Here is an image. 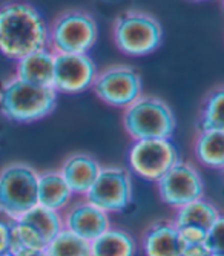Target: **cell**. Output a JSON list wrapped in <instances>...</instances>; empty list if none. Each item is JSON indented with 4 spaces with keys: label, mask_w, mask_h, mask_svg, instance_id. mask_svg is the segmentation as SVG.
<instances>
[{
    "label": "cell",
    "mask_w": 224,
    "mask_h": 256,
    "mask_svg": "<svg viewBox=\"0 0 224 256\" xmlns=\"http://www.w3.org/2000/svg\"><path fill=\"white\" fill-rule=\"evenodd\" d=\"M114 42L126 56H148L160 48L163 28L154 16L138 10H129L116 18Z\"/></svg>",
    "instance_id": "5"
},
{
    "label": "cell",
    "mask_w": 224,
    "mask_h": 256,
    "mask_svg": "<svg viewBox=\"0 0 224 256\" xmlns=\"http://www.w3.org/2000/svg\"><path fill=\"white\" fill-rule=\"evenodd\" d=\"M97 68L88 54H56L52 89L60 94H80L92 88Z\"/></svg>",
    "instance_id": "11"
},
{
    "label": "cell",
    "mask_w": 224,
    "mask_h": 256,
    "mask_svg": "<svg viewBox=\"0 0 224 256\" xmlns=\"http://www.w3.org/2000/svg\"><path fill=\"white\" fill-rule=\"evenodd\" d=\"M204 246L210 254L224 256V218L222 216L206 232Z\"/></svg>",
    "instance_id": "24"
},
{
    "label": "cell",
    "mask_w": 224,
    "mask_h": 256,
    "mask_svg": "<svg viewBox=\"0 0 224 256\" xmlns=\"http://www.w3.org/2000/svg\"><path fill=\"white\" fill-rule=\"evenodd\" d=\"M182 247L176 226L169 220L152 222L142 238L144 256H182Z\"/></svg>",
    "instance_id": "14"
},
{
    "label": "cell",
    "mask_w": 224,
    "mask_h": 256,
    "mask_svg": "<svg viewBox=\"0 0 224 256\" xmlns=\"http://www.w3.org/2000/svg\"><path fill=\"white\" fill-rule=\"evenodd\" d=\"M91 256H136L137 241L120 227H109L97 240L89 242Z\"/></svg>",
    "instance_id": "17"
},
{
    "label": "cell",
    "mask_w": 224,
    "mask_h": 256,
    "mask_svg": "<svg viewBox=\"0 0 224 256\" xmlns=\"http://www.w3.org/2000/svg\"><path fill=\"white\" fill-rule=\"evenodd\" d=\"M38 172L26 162H11L0 170V214L18 220L37 206Z\"/></svg>",
    "instance_id": "4"
},
{
    "label": "cell",
    "mask_w": 224,
    "mask_h": 256,
    "mask_svg": "<svg viewBox=\"0 0 224 256\" xmlns=\"http://www.w3.org/2000/svg\"><path fill=\"white\" fill-rule=\"evenodd\" d=\"M72 192L58 170H46L38 174L37 182V204L62 214L70 206Z\"/></svg>",
    "instance_id": "16"
},
{
    "label": "cell",
    "mask_w": 224,
    "mask_h": 256,
    "mask_svg": "<svg viewBox=\"0 0 224 256\" xmlns=\"http://www.w3.org/2000/svg\"><path fill=\"white\" fill-rule=\"evenodd\" d=\"M222 104H224V90L218 88L212 90L206 97L200 115V130H224L222 120Z\"/></svg>",
    "instance_id": "22"
},
{
    "label": "cell",
    "mask_w": 224,
    "mask_h": 256,
    "mask_svg": "<svg viewBox=\"0 0 224 256\" xmlns=\"http://www.w3.org/2000/svg\"><path fill=\"white\" fill-rule=\"evenodd\" d=\"M63 228L86 242H92L110 227V218L89 201H76L62 214Z\"/></svg>",
    "instance_id": "12"
},
{
    "label": "cell",
    "mask_w": 224,
    "mask_h": 256,
    "mask_svg": "<svg viewBox=\"0 0 224 256\" xmlns=\"http://www.w3.org/2000/svg\"><path fill=\"white\" fill-rule=\"evenodd\" d=\"M209 256H222V254H209Z\"/></svg>",
    "instance_id": "30"
},
{
    "label": "cell",
    "mask_w": 224,
    "mask_h": 256,
    "mask_svg": "<svg viewBox=\"0 0 224 256\" xmlns=\"http://www.w3.org/2000/svg\"><path fill=\"white\" fill-rule=\"evenodd\" d=\"M194 154L203 166L221 170L224 168V130H200Z\"/></svg>",
    "instance_id": "19"
},
{
    "label": "cell",
    "mask_w": 224,
    "mask_h": 256,
    "mask_svg": "<svg viewBox=\"0 0 224 256\" xmlns=\"http://www.w3.org/2000/svg\"><path fill=\"white\" fill-rule=\"evenodd\" d=\"M123 124L134 142L169 140L175 132L176 120L172 108L154 96H140L124 109Z\"/></svg>",
    "instance_id": "3"
},
{
    "label": "cell",
    "mask_w": 224,
    "mask_h": 256,
    "mask_svg": "<svg viewBox=\"0 0 224 256\" xmlns=\"http://www.w3.org/2000/svg\"><path fill=\"white\" fill-rule=\"evenodd\" d=\"M16 221L24 222L25 226L32 228L36 234L46 242V246L63 230L62 214L50 210V208H44L38 204Z\"/></svg>",
    "instance_id": "20"
},
{
    "label": "cell",
    "mask_w": 224,
    "mask_h": 256,
    "mask_svg": "<svg viewBox=\"0 0 224 256\" xmlns=\"http://www.w3.org/2000/svg\"><path fill=\"white\" fill-rule=\"evenodd\" d=\"M160 200L174 208H180L189 202L203 198L204 182L200 170L192 162L180 161L156 181Z\"/></svg>",
    "instance_id": "9"
},
{
    "label": "cell",
    "mask_w": 224,
    "mask_h": 256,
    "mask_svg": "<svg viewBox=\"0 0 224 256\" xmlns=\"http://www.w3.org/2000/svg\"><path fill=\"white\" fill-rule=\"evenodd\" d=\"M46 256H91L89 242L80 240L68 230H62L60 234L44 248Z\"/></svg>",
    "instance_id": "23"
},
{
    "label": "cell",
    "mask_w": 224,
    "mask_h": 256,
    "mask_svg": "<svg viewBox=\"0 0 224 256\" xmlns=\"http://www.w3.org/2000/svg\"><path fill=\"white\" fill-rule=\"evenodd\" d=\"M57 92L52 88H42L17 77L6 80L0 88V112L11 122L34 123L54 112Z\"/></svg>",
    "instance_id": "2"
},
{
    "label": "cell",
    "mask_w": 224,
    "mask_h": 256,
    "mask_svg": "<svg viewBox=\"0 0 224 256\" xmlns=\"http://www.w3.org/2000/svg\"><path fill=\"white\" fill-rule=\"evenodd\" d=\"M98 37L96 18L82 10L62 12L50 30L48 48L54 54H88Z\"/></svg>",
    "instance_id": "6"
},
{
    "label": "cell",
    "mask_w": 224,
    "mask_h": 256,
    "mask_svg": "<svg viewBox=\"0 0 224 256\" xmlns=\"http://www.w3.org/2000/svg\"><path fill=\"white\" fill-rule=\"evenodd\" d=\"M92 89L103 103L126 109L142 96V77L129 64H112L97 72Z\"/></svg>",
    "instance_id": "7"
},
{
    "label": "cell",
    "mask_w": 224,
    "mask_h": 256,
    "mask_svg": "<svg viewBox=\"0 0 224 256\" xmlns=\"http://www.w3.org/2000/svg\"><path fill=\"white\" fill-rule=\"evenodd\" d=\"M209 250L204 242L201 244H188L182 247V256H209Z\"/></svg>",
    "instance_id": "27"
},
{
    "label": "cell",
    "mask_w": 224,
    "mask_h": 256,
    "mask_svg": "<svg viewBox=\"0 0 224 256\" xmlns=\"http://www.w3.org/2000/svg\"><path fill=\"white\" fill-rule=\"evenodd\" d=\"M178 161V152L170 140H142L129 149V166L140 178L158 181Z\"/></svg>",
    "instance_id": "10"
},
{
    "label": "cell",
    "mask_w": 224,
    "mask_h": 256,
    "mask_svg": "<svg viewBox=\"0 0 224 256\" xmlns=\"http://www.w3.org/2000/svg\"><path fill=\"white\" fill-rule=\"evenodd\" d=\"M50 30L43 16L30 4L11 2L0 6V54L20 60L48 48Z\"/></svg>",
    "instance_id": "1"
},
{
    "label": "cell",
    "mask_w": 224,
    "mask_h": 256,
    "mask_svg": "<svg viewBox=\"0 0 224 256\" xmlns=\"http://www.w3.org/2000/svg\"><path fill=\"white\" fill-rule=\"evenodd\" d=\"M84 200L108 215L126 210L132 201L130 174L120 166L102 168L97 180L84 195Z\"/></svg>",
    "instance_id": "8"
},
{
    "label": "cell",
    "mask_w": 224,
    "mask_h": 256,
    "mask_svg": "<svg viewBox=\"0 0 224 256\" xmlns=\"http://www.w3.org/2000/svg\"><path fill=\"white\" fill-rule=\"evenodd\" d=\"M44 248H46V242L32 228L20 221H11L10 253L12 256H31L44 252Z\"/></svg>",
    "instance_id": "21"
},
{
    "label": "cell",
    "mask_w": 224,
    "mask_h": 256,
    "mask_svg": "<svg viewBox=\"0 0 224 256\" xmlns=\"http://www.w3.org/2000/svg\"><path fill=\"white\" fill-rule=\"evenodd\" d=\"M54 57L50 48H43L25 56L16 63V76L18 80L42 88H52Z\"/></svg>",
    "instance_id": "15"
},
{
    "label": "cell",
    "mask_w": 224,
    "mask_h": 256,
    "mask_svg": "<svg viewBox=\"0 0 224 256\" xmlns=\"http://www.w3.org/2000/svg\"><path fill=\"white\" fill-rule=\"evenodd\" d=\"M11 244V221L6 218H0V254L10 253Z\"/></svg>",
    "instance_id": "26"
},
{
    "label": "cell",
    "mask_w": 224,
    "mask_h": 256,
    "mask_svg": "<svg viewBox=\"0 0 224 256\" xmlns=\"http://www.w3.org/2000/svg\"><path fill=\"white\" fill-rule=\"evenodd\" d=\"M102 164L89 154H72L64 160L58 172L68 184L72 195L84 196L97 180Z\"/></svg>",
    "instance_id": "13"
},
{
    "label": "cell",
    "mask_w": 224,
    "mask_h": 256,
    "mask_svg": "<svg viewBox=\"0 0 224 256\" xmlns=\"http://www.w3.org/2000/svg\"><path fill=\"white\" fill-rule=\"evenodd\" d=\"M0 256H12L11 253H6V254H0Z\"/></svg>",
    "instance_id": "29"
},
{
    "label": "cell",
    "mask_w": 224,
    "mask_h": 256,
    "mask_svg": "<svg viewBox=\"0 0 224 256\" xmlns=\"http://www.w3.org/2000/svg\"><path fill=\"white\" fill-rule=\"evenodd\" d=\"M31 256H46V254H44V252H42V253H36V254H31Z\"/></svg>",
    "instance_id": "28"
},
{
    "label": "cell",
    "mask_w": 224,
    "mask_h": 256,
    "mask_svg": "<svg viewBox=\"0 0 224 256\" xmlns=\"http://www.w3.org/2000/svg\"><path fill=\"white\" fill-rule=\"evenodd\" d=\"M176 230H178V236H180L182 246L204 242V238H206L204 230L196 228V227H176Z\"/></svg>",
    "instance_id": "25"
},
{
    "label": "cell",
    "mask_w": 224,
    "mask_h": 256,
    "mask_svg": "<svg viewBox=\"0 0 224 256\" xmlns=\"http://www.w3.org/2000/svg\"><path fill=\"white\" fill-rule=\"evenodd\" d=\"M222 215L210 201L200 198L189 202L180 208H176L174 224L176 227H196L208 232Z\"/></svg>",
    "instance_id": "18"
}]
</instances>
